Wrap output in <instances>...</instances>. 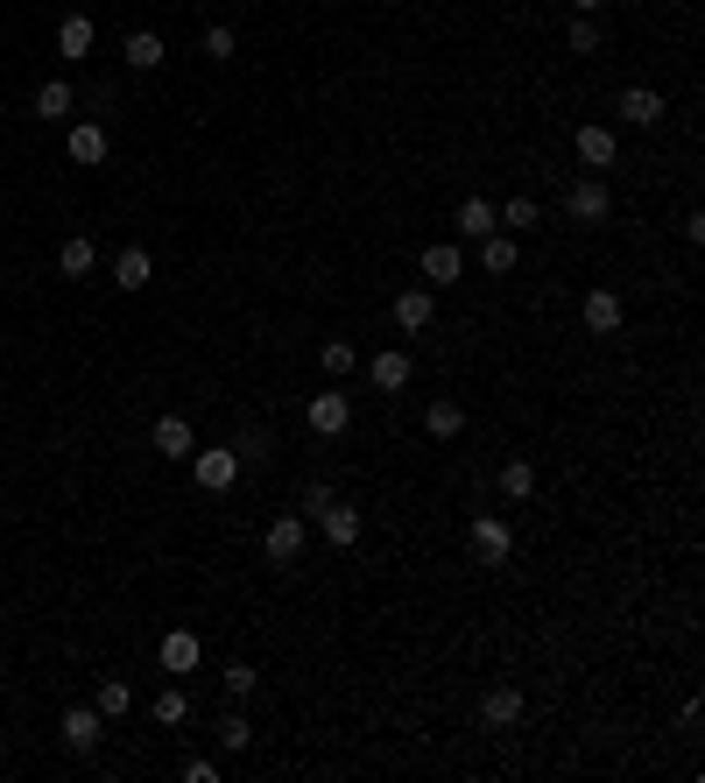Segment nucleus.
<instances>
[{
	"label": "nucleus",
	"instance_id": "nucleus-1",
	"mask_svg": "<svg viewBox=\"0 0 705 783\" xmlns=\"http://www.w3.org/2000/svg\"><path fill=\"white\" fill-rule=\"evenodd\" d=\"M304 508H311V522L325 530V544H332V551H353V544H360V508H353V502H339V494L311 487Z\"/></svg>",
	"mask_w": 705,
	"mask_h": 783
},
{
	"label": "nucleus",
	"instance_id": "nucleus-2",
	"mask_svg": "<svg viewBox=\"0 0 705 783\" xmlns=\"http://www.w3.org/2000/svg\"><path fill=\"white\" fill-rule=\"evenodd\" d=\"M240 466H247V459H240L233 445H212V451H191V480H198L205 494H227L233 480H240Z\"/></svg>",
	"mask_w": 705,
	"mask_h": 783
},
{
	"label": "nucleus",
	"instance_id": "nucleus-3",
	"mask_svg": "<svg viewBox=\"0 0 705 783\" xmlns=\"http://www.w3.org/2000/svg\"><path fill=\"white\" fill-rule=\"evenodd\" d=\"M304 424L318 431V438H347V424H353V396H339V388L311 396V402H304Z\"/></svg>",
	"mask_w": 705,
	"mask_h": 783
},
{
	"label": "nucleus",
	"instance_id": "nucleus-4",
	"mask_svg": "<svg viewBox=\"0 0 705 783\" xmlns=\"http://www.w3.org/2000/svg\"><path fill=\"white\" fill-rule=\"evenodd\" d=\"M607 177H599V170H586V177H579V184L572 191H564V213H572L579 226H599V219H607Z\"/></svg>",
	"mask_w": 705,
	"mask_h": 783
},
{
	"label": "nucleus",
	"instance_id": "nucleus-5",
	"mask_svg": "<svg viewBox=\"0 0 705 783\" xmlns=\"http://www.w3.org/2000/svg\"><path fill=\"white\" fill-rule=\"evenodd\" d=\"M198 656H205V642L191 636V628H170V636L156 642V664L170 671V677H191V671H198Z\"/></svg>",
	"mask_w": 705,
	"mask_h": 783
},
{
	"label": "nucleus",
	"instance_id": "nucleus-6",
	"mask_svg": "<svg viewBox=\"0 0 705 783\" xmlns=\"http://www.w3.org/2000/svg\"><path fill=\"white\" fill-rule=\"evenodd\" d=\"M586 333H599V339H613L621 333V318H628V304H621V290H607V282H599V290H586Z\"/></svg>",
	"mask_w": 705,
	"mask_h": 783
},
{
	"label": "nucleus",
	"instance_id": "nucleus-7",
	"mask_svg": "<svg viewBox=\"0 0 705 783\" xmlns=\"http://www.w3.org/2000/svg\"><path fill=\"white\" fill-rule=\"evenodd\" d=\"M262 551H268L276 565H296V558H304V516H276V522L262 530Z\"/></svg>",
	"mask_w": 705,
	"mask_h": 783
},
{
	"label": "nucleus",
	"instance_id": "nucleus-8",
	"mask_svg": "<svg viewBox=\"0 0 705 783\" xmlns=\"http://www.w3.org/2000/svg\"><path fill=\"white\" fill-rule=\"evenodd\" d=\"M579 162H586V170H613V162H621V142H613L607 120H586V128H579Z\"/></svg>",
	"mask_w": 705,
	"mask_h": 783
},
{
	"label": "nucleus",
	"instance_id": "nucleus-9",
	"mask_svg": "<svg viewBox=\"0 0 705 783\" xmlns=\"http://www.w3.org/2000/svg\"><path fill=\"white\" fill-rule=\"evenodd\" d=\"M473 551H479V565H508V551H515V530H508L501 516H473Z\"/></svg>",
	"mask_w": 705,
	"mask_h": 783
},
{
	"label": "nucleus",
	"instance_id": "nucleus-10",
	"mask_svg": "<svg viewBox=\"0 0 705 783\" xmlns=\"http://www.w3.org/2000/svg\"><path fill=\"white\" fill-rule=\"evenodd\" d=\"M613 113H621L628 128H656V120H664V93H649V85H628V93L613 99Z\"/></svg>",
	"mask_w": 705,
	"mask_h": 783
},
{
	"label": "nucleus",
	"instance_id": "nucleus-11",
	"mask_svg": "<svg viewBox=\"0 0 705 783\" xmlns=\"http://www.w3.org/2000/svg\"><path fill=\"white\" fill-rule=\"evenodd\" d=\"M148 276H156V254H148V248H120L113 254V290H148Z\"/></svg>",
	"mask_w": 705,
	"mask_h": 783
},
{
	"label": "nucleus",
	"instance_id": "nucleus-12",
	"mask_svg": "<svg viewBox=\"0 0 705 783\" xmlns=\"http://www.w3.org/2000/svg\"><path fill=\"white\" fill-rule=\"evenodd\" d=\"M64 156L78 162V170L107 162V128H99V120H78V128H71V142H64Z\"/></svg>",
	"mask_w": 705,
	"mask_h": 783
},
{
	"label": "nucleus",
	"instance_id": "nucleus-13",
	"mask_svg": "<svg viewBox=\"0 0 705 783\" xmlns=\"http://www.w3.org/2000/svg\"><path fill=\"white\" fill-rule=\"evenodd\" d=\"M367 374H374V388H388V396H396V388H410L416 360L402 353V346H388V353H374V360H367Z\"/></svg>",
	"mask_w": 705,
	"mask_h": 783
},
{
	"label": "nucleus",
	"instance_id": "nucleus-14",
	"mask_svg": "<svg viewBox=\"0 0 705 783\" xmlns=\"http://www.w3.org/2000/svg\"><path fill=\"white\" fill-rule=\"evenodd\" d=\"M64 748L71 756H93L99 748V706H71L64 713Z\"/></svg>",
	"mask_w": 705,
	"mask_h": 783
},
{
	"label": "nucleus",
	"instance_id": "nucleus-15",
	"mask_svg": "<svg viewBox=\"0 0 705 783\" xmlns=\"http://www.w3.org/2000/svg\"><path fill=\"white\" fill-rule=\"evenodd\" d=\"M148 438H156V459H191V451H198V438H191L184 417H156V431H148Z\"/></svg>",
	"mask_w": 705,
	"mask_h": 783
},
{
	"label": "nucleus",
	"instance_id": "nucleus-16",
	"mask_svg": "<svg viewBox=\"0 0 705 783\" xmlns=\"http://www.w3.org/2000/svg\"><path fill=\"white\" fill-rule=\"evenodd\" d=\"M515 262H522L515 233H479V268L487 276H515Z\"/></svg>",
	"mask_w": 705,
	"mask_h": 783
},
{
	"label": "nucleus",
	"instance_id": "nucleus-17",
	"mask_svg": "<svg viewBox=\"0 0 705 783\" xmlns=\"http://www.w3.org/2000/svg\"><path fill=\"white\" fill-rule=\"evenodd\" d=\"M424 276L445 290V282H459V276H466V254H459L452 240H430V248H424Z\"/></svg>",
	"mask_w": 705,
	"mask_h": 783
},
{
	"label": "nucleus",
	"instance_id": "nucleus-18",
	"mask_svg": "<svg viewBox=\"0 0 705 783\" xmlns=\"http://www.w3.org/2000/svg\"><path fill=\"white\" fill-rule=\"evenodd\" d=\"M430 318H438V297H430V290H402L396 297V325H402V333H424Z\"/></svg>",
	"mask_w": 705,
	"mask_h": 783
},
{
	"label": "nucleus",
	"instance_id": "nucleus-19",
	"mask_svg": "<svg viewBox=\"0 0 705 783\" xmlns=\"http://www.w3.org/2000/svg\"><path fill=\"white\" fill-rule=\"evenodd\" d=\"M479 720H487V727H515V720H522V691L515 685H494L487 699H479Z\"/></svg>",
	"mask_w": 705,
	"mask_h": 783
},
{
	"label": "nucleus",
	"instance_id": "nucleus-20",
	"mask_svg": "<svg viewBox=\"0 0 705 783\" xmlns=\"http://www.w3.org/2000/svg\"><path fill=\"white\" fill-rule=\"evenodd\" d=\"M424 431H430V438H438V445H452L459 431H466V410H459L452 396H438V402H430V410H424Z\"/></svg>",
	"mask_w": 705,
	"mask_h": 783
},
{
	"label": "nucleus",
	"instance_id": "nucleus-21",
	"mask_svg": "<svg viewBox=\"0 0 705 783\" xmlns=\"http://www.w3.org/2000/svg\"><path fill=\"white\" fill-rule=\"evenodd\" d=\"M494 487H501L508 502H530V494H536V466H530V459H501V473H494Z\"/></svg>",
	"mask_w": 705,
	"mask_h": 783
},
{
	"label": "nucleus",
	"instance_id": "nucleus-22",
	"mask_svg": "<svg viewBox=\"0 0 705 783\" xmlns=\"http://www.w3.org/2000/svg\"><path fill=\"white\" fill-rule=\"evenodd\" d=\"M57 57H93V22H85V14H64V22H57Z\"/></svg>",
	"mask_w": 705,
	"mask_h": 783
},
{
	"label": "nucleus",
	"instance_id": "nucleus-23",
	"mask_svg": "<svg viewBox=\"0 0 705 783\" xmlns=\"http://www.w3.org/2000/svg\"><path fill=\"white\" fill-rule=\"evenodd\" d=\"M57 268H64V276H93V268H99V248H93L85 233H71L64 248H57Z\"/></svg>",
	"mask_w": 705,
	"mask_h": 783
},
{
	"label": "nucleus",
	"instance_id": "nucleus-24",
	"mask_svg": "<svg viewBox=\"0 0 705 783\" xmlns=\"http://www.w3.org/2000/svg\"><path fill=\"white\" fill-rule=\"evenodd\" d=\"M71 107H78V93H71L64 79H42V85H36V113H42V120H64Z\"/></svg>",
	"mask_w": 705,
	"mask_h": 783
},
{
	"label": "nucleus",
	"instance_id": "nucleus-25",
	"mask_svg": "<svg viewBox=\"0 0 705 783\" xmlns=\"http://www.w3.org/2000/svg\"><path fill=\"white\" fill-rule=\"evenodd\" d=\"M162 57H170V50H162V36H148V28H134V36H127V64L134 71H162Z\"/></svg>",
	"mask_w": 705,
	"mask_h": 783
},
{
	"label": "nucleus",
	"instance_id": "nucleus-26",
	"mask_svg": "<svg viewBox=\"0 0 705 783\" xmlns=\"http://www.w3.org/2000/svg\"><path fill=\"white\" fill-rule=\"evenodd\" d=\"M494 226H501V219H494V205H487V198H466V205H459V233H466V240L494 233Z\"/></svg>",
	"mask_w": 705,
	"mask_h": 783
},
{
	"label": "nucleus",
	"instance_id": "nucleus-27",
	"mask_svg": "<svg viewBox=\"0 0 705 783\" xmlns=\"http://www.w3.org/2000/svg\"><path fill=\"white\" fill-rule=\"evenodd\" d=\"M134 706V691H127V677H99V720H120Z\"/></svg>",
	"mask_w": 705,
	"mask_h": 783
},
{
	"label": "nucleus",
	"instance_id": "nucleus-28",
	"mask_svg": "<svg viewBox=\"0 0 705 783\" xmlns=\"http://www.w3.org/2000/svg\"><path fill=\"white\" fill-rule=\"evenodd\" d=\"M198 50H205V57H212V64H227V57L240 50V36H233V28H227V22H205V36H198Z\"/></svg>",
	"mask_w": 705,
	"mask_h": 783
},
{
	"label": "nucleus",
	"instance_id": "nucleus-29",
	"mask_svg": "<svg viewBox=\"0 0 705 783\" xmlns=\"http://www.w3.org/2000/svg\"><path fill=\"white\" fill-rule=\"evenodd\" d=\"M318 360H325V374H332V382H347V374L360 368V353H353V339H325V353H318Z\"/></svg>",
	"mask_w": 705,
	"mask_h": 783
},
{
	"label": "nucleus",
	"instance_id": "nucleus-30",
	"mask_svg": "<svg viewBox=\"0 0 705 783\" xmlns=\"http://www.w3.org/2000/svg\"><path fill=\"white\" fill-rule=\"evenodd\" d=\"M219 685H227V699H254V691H262V671H254V664H227Z\"/></svg>",
	"mask_w": 705,
	"mask_h": 783
},
{
	"label": "nucleus",
	"instance_id": "nucleus-31",
	"mask_svg": "<svg viewBox=\"0 0 705 783\" xmlns=\"http://www.w3.org/2000/svg\"><path fill=\"white\" fill-rule=\"evenodd\" d=\"M536 219H544V213H536V198H508V205H501V226H508V233H530Z\"/></svg>",
	"mask_w": 705,
	"mask_h": 783
},
{
	"label": "nucleus",
	"instance_id": "nucleus-32",
	"mask_svg": "<svg viewBox=\"0 0 705 783\" xmlns=\"http://www.w3.org/2000/svg\"><path fill=\"white\" fill-rule=\"evenodd\" d=\"M184 713H191V699H184L177 685H162V691H156V720H162V727H177Z\"/></svg>",
	"mask_w": 705,
	"mask_h": 783
},
{
	"label": "nucleus",
	"instance_id": "nucleus-33",
	"mask_svg": "<svg viewBox=\"0 0 705 783\" xmlns=\"http://www.w3.org/2000/svg\"><path fill=\"white\" fill-rule=\"evenodd\" d=\"M564 43H572L579 57H593V50H599V22H593V14H579V22L564 28Z\"/></svg>",
	"mask_w": 705,
	"mask_h": 783
},
{
	"label": "nucleus",
	"instance_id": "nucleus-34",
	"mask_svg": "<svg viewBox=\"0 0 705 783\" xmlns=\"http://www.w3.org/2000/svg\"><path fill=\"white\" fill-rule=\"evenodd\" d=\"M219 748H233V756H240V748H254V727L240 713H227V720H219Z\"/></svg>",
	"mask_w": 705,
	"mask_h": 783
},
{
	"label": "nucleus",
	"instance_id": "nucleus-35",
	"mask_svg": "<svg viewBox=\"0 0 705 783\" xmlns=\"http://www.w3.org/2000/svg\"><path fill=\"white\" fill-rule=\"evenodd\" d=\"M184 783H219V762L212 756H191L184 762Z\"/></svg>",
	"mask_w": 705,
	"mask_h": 783
},
{
	"label": "nucleus",
	"instance_id": "nucleus-36",
	"mask_svg": "<svg viewBox=\"0 0 705 783\" xmlns=\"http://www.w3.org/2000/svg\"><path fill=\"white\" fill-rule=\"evenodd\" d=\"M572 8H579V14H599V8H607V0H572Z\"/></svg>",
	"mask_w": 705,
	"mask_h": 783
}]
</instances>
